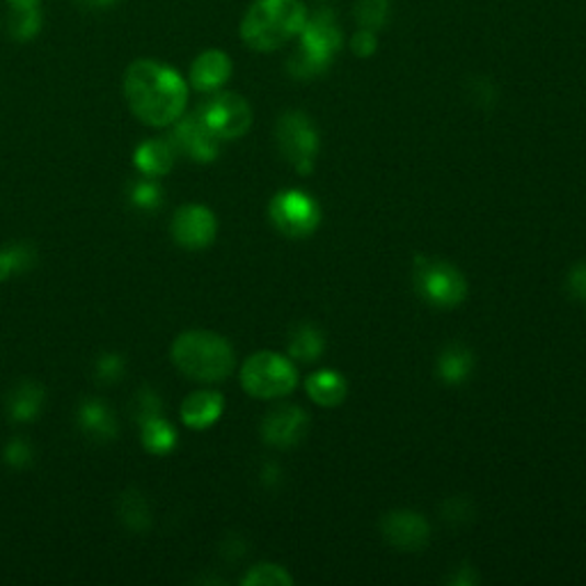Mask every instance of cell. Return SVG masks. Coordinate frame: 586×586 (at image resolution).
Segmentation results:
<instances>
[{
	"mask_svg": "<svg viewBox=\"0 0 586 586\" xmlns=\"http://www.w3.org/2000/svg\"><path fill=\"white\" fill-rule=\"evenodd\" d=\"M124 94L134 115L149 126H170L184 115L188 88L172 67L136 60L124 73Z\"/></svg>",
	"mask_w": 586,
	"mask_h": 586,
	"instance_id": "1",
	"label": "cell"
},
{
	"mask_svg": "<svg viewBox=\"0 0 586 586\" xmlns=\"http://www.w3.org/2000/svg\"><path fill=\"white\" fill-rule=\"evenodd\" d=\"M308 8L302 0H254L241 21V39L254 50H275L300 35Z\"/></svg>",
	"mask_w": 586,
	"mask_h": 586,
	"instance_id": "2",
	"label": "cell"
},
{
	"mask_svg": "<svg viewBox=\"0 0 586 586\" xmlns=\"http://www.w3.org/2000/svg\"><path fill=\"white\" fill-rule=\"evenodd\" d=\"M172 363L184 376L202 383H218L234 369V351L222 337L191 330L172 344Z\"/></svg>",
	"mask_w": 586,
	"mask_h": 586,
	"instance_id": "3",
	"label": "cell"
},
{
	"mask_svg": "<svg viewBox=\"0 0 586 586\" xmlns=\"http://www.w3.org/2000/svg\"><path fill=\"white\" fill-rule=\"evenodd\" d=\"M298 37L300 48L289 62V71L296 79H312L323 73L342 46V33L333 12H317L305 21Z\"/></svg>",
	"mask_w": 586,
	"mask_h": 586,
	"instance_id": "4",
	"label": "cell"
},
{
	"mask_svg": "<svg viewBox=\"0 0 586 586\" xmlns=\"http://www.w3.org/2000/svg\"><path fill=\"white\" fill-rule=\"evenodd\" d=\"M243 390L257 399H277L294 392L298 374L289 360L277 353H257L241 369Z\"/></svg>",
	"mask_w": 586,
	"mask_h": 586,
	"instance_id": "5",
	"label": "cell"
},
{
	"mask_svg": "<svg viewBox=\"0 0 586 586\" xmlns=\"http://www.w3.org/2000/svg\"><path fill=\"white\" fill-rule=\"evenodd\" d=\"M197 113L218 140L241 138L252 124L250 104L234 92H220L211 96Z\"/></svg>",
	"mask_w": 586,
	"mask_h": 586,
	"instance_id": "6",
	"label": "cell"
},
{
	"mask_svg": "<svg viewBox=\"0 0 586 586\" xmlns=\"http://www.w3.org/2000/svg\"><path fill=\"white\" fill-rule=\"evenodd\" d=\"M277 142L283 154L296 165L298 172H310L319 138L312 122L302 113H287L277 122Z\"/></svg>",
	"mask_w": 586,
	"mask_h": 586,
	"instance_id": "7",
	"label": "cell"
},
{
	"mask_svg": "<svg viewBox=\"0 0 586 586\" xmlns=\"http://www.w3.org/2000/svg\"><path fill=\"white\" fill-rule=\"evenodd\" d=\"M271 218L279 232L298 239V237H308L310 232H314L321 220V211L312 197L298 191H289V193H279L273 199Z\"/></svg>",
	"mask_w": 586,
	"mask_h": 586,
	"instance_id": "8",
	"label": "cell"
},
{
	"mask_svg": "<svg viewBox=\"0 0 586 586\" xmlns=\"http://www.w3.org/2000/svg\"><path fill=\"white\" fill-rule=\"evenodd\" d=\"M420 294L436 308H453L466 298V279L449 264L420 262L417 271Z\"/></svg>",
	"mask_w": 586,
	"mask_h": 586,
	"instance_id": "9",
	"label": "cell"
},
{
	"mask_svg": "<svg viewBox=\"0 0 586 586\" xmlns=\"http://www.w3.org/2000/svg\"><path fill=\"white\" fill-rule=\"evenodd\" d=\"M216 216L207 207H199V204L182 207L172 218L174 241L188 250H202L211 245L216 239Z\"/></svg>",
	"mask_w": 586,
	"mask_h": 586,
	"instance_id": "10",
	"label": "cell"
},
{
	"mask_svg": "<svg viewBox=\"0 0 586 586\" xmlns=\"http://www.w3.org/2000/svg\"><path fill=\"white\" fill-rule=\"evenodd\" d=\"M172 145L174 149L184 151L191 159L199 161V163H209L218 157L220 151V140L211 134V129L204 119L199 117V113L188 115V117H180L176 119L174 126V134H172Z\"/></svg>",
	"mask_w": 586,
	"mask_h": 586,
	"instance_id": "11",
	"label": "cell"
},
{
	"mask_svg": "<svg viewBox=\"0 0 586 586\" xmlns=\"http://www.w3.org/2000/svg\"><path fill=\"white\" fill-rule=\"evenodd\" d=\"M308 415L296 405H279L264 417L262 436L273 447H294L305 438Z\"/></svg>",
	"mask_w": 586,
	"mask_h": 586,
	"instance_id": "12",
	"label": "cell"
},
{
	"mask_svg": "<svg viewBox=\"0 0 586 586\" xmlns=\"http://www.w3.org/2000/svg\"><path fill=\"white\" fill-rule=\"evenodd\" d=\"M383 533L390 545L399 550H420L428 539V525L411 512H394L383 520Z\"/></svg>",
	"mask_w": 586,
	"mask_h": 586,
	"instance_id": "13",
	"label": "cell"
},
{
	"mask_svg": "<svg viewBox=\"0 0 586 586\" xmlns=\"http://www.w3.org/2000/svg\"><path fill=\"white\" fill-rule=\"evenodd\" d=\"M229 76H232V60L218 48L204 50L191 67V83L199 92H216L220 90Z\"/></svg>",
	"mask_w": 586,
	"mask_h": 586,
	"instance_id": "14",
	"label": "cell"
},
{
	"mask_svg": "<svg viewBox=\"0 0 586 586\" xmlns=\"http://www.w3.org/2000/svg\"><path fill=\"white\" fill-rule=\"evenodd\" d=\"M220 415H222V397L218 392L209 390L193 392L182 403V420L188 428L195 430L214 426Z\"/></svg>",
	"mask_w": 586,
	"mask_h": 586,
	"instance_id": "15",
	"label": "cell"
},
{
	"mask_svg": "<svg viewBox=\"0 0 586 586\" xmlns=\"http://www.w3.org/2000/svg\"><path fill=\"white\" fill-rule=\"evenodd\" d=\"M79 424L85 430V436L92 440L108 443L117 438V420L111 407L99 399H90L81 405Z\"/></svg>",
	"mask_w": 586,
	"mask_h": 586,
	"instance_id": "16",
	"label": "cell"
},
{
	"mask_svg": "<svg viewBox=\"0 0 586 586\" xmlns=\"http://www.w3.org/2000/svg\"><path fill=\"white\" fill-rule=\"evenodd\" d=\"M174 157H176V149L172 140L168 142V140L154 138V140L140 142V147L134 151V163L147 176H161L172 170Z\"/></svg>",
	"mask_w": 586,
	"mask_h": 586,
	"instance_id": "17",
	"label": "cell"
},
{
	"mask_svg": "<svg viewBox=\"0 0 586 586\" xmlns=\"http://www.w3.org/2000/svg\"><path fill=\"white\" fill-rule=\"evenodd\" d=\"M44 405V390L37 383H21L8 399V413L14 422H33Z\"/></svg>",
	"mask_w": 586,
	"mask_h": 586,
	"instance_id": "18",
	"label": "cell"
},
{
	"mask_svg": "<svg viewBox=\"0 0 586 586\" xmlns=\"http://www.w3.org/2000/svg\"><path fill=\"white\" fill-rule=\"evenodd\" d=\"M140 438H142V447L147 451L163 456V453H170L174 449L176 430L172 428V424L168 420L157 415V417L140 422Z\"/></svg>",
	"mask_w": 586,
	"mask_h": 586,
	"instance_id": "19",
	"label": "cell"
},
{
	"mask_svg": "<svg viewBox=\"0 0 586 586\" xmlns=\"http://www.w3.org/2000/svg\"><path fill=\"white\" fill-rule=\"evenodd\" d=\"M308 392L321 405H340L346 397V380L333 371H319L308 380Z\"/></svg>",
	"mask_w": 586,
	"mask_h": 586,
	"instance_id": "20",
	"label": "cell"
},
{
	"mask_svg": "<svg viewBox=\"0 0 586 586\" xmlns=\"http://www.w3.org/2000/svg\"><path fill=\"white\" fill-rule=\"evenodd\" d=\"M472 371V353L466 346H451L440 358V376L447 383H461Z\"/></svg>",
	"mask_w": 586,
	"mask_h": 586,
	"instance_id": "21",
	"label": "cell"
},
{
	"mask_svg": "<svg viewBox=\"0 0 586 586\" xmlns=\"http://www.w3.org/2000/svg\"><path fill=\"white\" fill-rule=\"evenodd\" d=\"M289 353L294 355V358L305 360V363L317 360L319 355L323 353V337L319 335V330L312 328V325L298 328L294 333V337H291Z\"/></svg>",
	"mask_w": 586,
	"mask_h": 586,
	"instance_id": "22",
	"label": "cell"
},
{
	"mask_svg": "<svg viewBox=\"0 0 586 586\" xmlns=\"http://www.w3.org/2000/svg\"><path fill=\"white\" fill-rule=\"evenodd\" d=\"M119 514L126 527H131L134 531H145L149 529V508L145 497L138 491H126L122 497Z\"/></svg>",
	"mask_w": 586,
	"mask_h": 586,
	"instance_id": "23",
	"label": "cell"
},
{
	"mask_svg": "<svg viewBox=\"0 0 586 586\" xmlns=\"http://www.w3.org/2000/svg\"><path fill=\"white\" fill-rule=\"evenodd\" d=\"M35 262V252L28 245H12L0 250V283H5L12 273L28 271Z\"/></svg>",
	"mask_w": 586,
	"mask_h": 586,
	"instance_id": "24",
	"label": "cell"
},
{
	"mask_svg": "<svg viewBox=\"0 0 586 586\" xmlns=\"http://www.w3.org/2000/svg\"><path fill=\"white\" fill-rule=\"evenodd\" d=\"M42 16L39 5L35 8H10V31L16 39H31L39 33Z\"/></svg>",
	"mask_w": 586,
	"mask_h": 586,
	"instance_id": "25",
	"label": "cell"
},
{
	"mask_svg": "<svg viewBox=\"0 0 586 586\" xmlns=\"http://www.w3.org/2000/svg\"><path fill=\"white\" fill-rule=\"evenodd\" d=\"M129 199H131L134 207L142 209V211H154L161 207V202H163V188L157 182L142 180V182H136L131 186Z\"/></svg>",
	"mask_w": 586,
	"mask_h": 586,
	"instance_id": "26",
	"label": "cell"
},
{
	"mask_svg": "<svg viewBox=\"0 0 586 586\" xmlns=\"http://www.w3.org/2000/svg\"><path fill=\"white\" fill-rule=\"evenodd\" d=\"M245 586H285L291 584V577L287 575L285 568L273 566V564H262V566H254L245 577H243Z\"/></svg>",
	"mask_w": 586,
	"mask_h": 586,
	"instance_id": "27",
	"label": "cell"
},
{
	"mask_svg": "<svg viewBox=\"0 0 586 586\" xmlns=\"http://www.w3.org/2000/svg\"><path fill=\"white\" fill-rule=\"evenodd\" d=\"M363 28L378 31L383 28V23L388 19V0H358V8H355Z\"/></svg>",
	"mask_w": 586,
	"mask_h": 586,
	"instance_id": "28",
	"label": "cell"
},
{
	"mask_svg": "<svg viewBox=\"0 0 586 586\" xmlns=\"http://www.w3.org/2000/svg\"><path fill=\"white\" fill-rule=\"evenodd\" d=\"M161 413V401L157 397L154 390H140L138 397H136V417L138 422H145V420H151V417H157Z\"/></svg>",
	"mask_w": 586,
	"mask_h": 586,
	"instance_id": "29",
	"label": "cell"
},
{
	"mask_svg": "<svg viewBox=\"0 0 586 586\" xmlns=\"http://www.w3.org/2000/svg\"><path fill=\"white\" fill-rule=\"evenodd\" d=\"M33 461V449L23 438H14L5 447V463L12 468H25Z\"/></svg>",
	"mask_w": 586,
	"mask_h": 586,
	"instance_id": "30",
	"label": "cell"
},
{
	"mask_svg": "<svg viewBox=\"0 0 586 586\" xmlns=\"http://www.w3.org/2000/svg\"><path fill=\"white\" fill-rule=\"evenodd\" d=\"M122 374H124V363L115 353L104 355V358L96 363V376L101 380H106V383H115V380L122 378Z\"/></svg>",
	"mask_w": 586,
	"mask_h": 586,
	"instance_id": "31",
	"label": "cell"
},
{
	"mask_svg": "<svg viewBox=\"0 0 586 586\" xmlns=\"http://www.w3.org/2000/svg\"><path fill=\"white\" fill-rule=\"evenodd\" d=\"M351 46H353V54H355V56H360V58H369V56L374 54V50H376V46H378L376 31L363 28L358 35L353 37Z\"/></svg>",
	"mask_w": 586,
	"mask_h": 586,
	"instance_id": "32",
	"label": "cell"
},
{
	"mask_svg": "<svg viewBox=\"0 0 586 586\" xmlns=\"http://www.w3.org/2000/svg\"><path fill=\"white\" fill-rule=\"evenodd\" d=\"M568 287L573 291V296H577L579 300H586V266H577L571 277H568Z\"/></svg>",
	"mask_w": 586,
	"mask_h": 586,
	"instance_id": "33",
	"label": "cell"
},
{
	"mask_svg": "<svg viewBox=\"0 0 586 586\" xmlns=\"http://www.w3.org/2000/svg\"><path fill=\"white\" fill-rule=\"evenodd\" d=\"M39 0H10V8H35Z\"/></svg>",
	"mask_w": 586,
	"mask_h": 586,
	"instance_id": "34",
	"label": "cell"
}]
</instances>
